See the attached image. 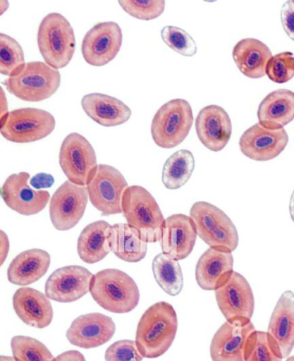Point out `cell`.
Masks as SVG:
<instances>
[{"mask_svg": "<svg viewBox=\"0 0 294 361\" xmlns=\"http://www.w3.org/2000/svg\"><path fill=\"white\" fill-rule=\"evenodd\" d=\"M161 35L162 40L173 51L187 57L195 56L198 50L196 42L184 30L176 26H165Z\"/></svg>", "mask_w": 294, "mask_h": 361, "instance_id": "d590c367", "label": "cell"}, {"mask_svg": "<svg viewBox=\"0 0 294 361\" xmlns=\"http://www.w3.org/2000/svg\"><path fill=\"white\" fill-rule=\"evenodd\" d=\"M37 44L45 63L57 70L67 67L76 45L71 23L60 13L46 16L38 29Z\"/></svg>", "mask_w": 294, "mask_h": 361, "instance_id": "277c9868", "label": "cell"}, {"mask_svg": "<svg viewBox=\"0 0 294 361\" xmlns=\"http://www.w3.org/2000/svg\"><path fill=\"white\" fill-rule=\"evenodd\" d=\"M196 132L200 141L209 150L219 152L226 147L232 134L229 114L219 106H208L199 112Z\"/></svg>", "mask_w": 294, "mask_h": 361, "instance_id": "d6986e66", "label": "cell"}, {"mask_svg": "<svg viewBox=\"0 0 294 361\" xmlns=\"http://www.w3.org/2000/svg\"><path fill=\"white\" fill-rule=\"evenodd\" d=\"M197 235L198 233L191 216L184 214L169 216L161 240L162 253L177 262L188 258L195 248Z\"/></svg>", "mask_w": 294, "mask_h": 361, "instance_id": "ffe728a7", "label": "cell"}, {"mask_svg": "<svg viewBox=\"0 0 294 361\" xmlns=\"http://www.w3.org/2000/svg\"><path fill=\"white\" fill-rule=\"evenodd\" d=\"M129 188L118 169L100 164L92 180L87 185L89 200L104 216L123 213V197Z\"/></svg>", "mask_w": 294, "mask_h": 361, "instance_id": "30bf717a", "label": "cell"}, {"mask_svg": "<svg viewBox=\"0 0 294 361\" xmlns=\"http://www.w3.org/2000/svg\"><path fill=\"white\" fill-rule=\"evenodd\" d=\"M288 132L281 129H269L255 123L242 135L240 149L246 157L255 161H268L283 152L288 145Z\"/></svg>", "mask_w": 294, "mask_h": 361, "instance_id": "9a60e30c", "label": "cell"}, {"mask_svg": "<svg viewBox=\"0 0 294 361\" xmlns=\"http://www.w3.org/2000/svg\"><path fill=\"white\" fill-rule=\"evenodd\" d=\"M122 44L123 32L117 23H99L87 31L81 52L89 65L103 67L115 59Z\"/></svg>", "mask_w": 294, "mask_h": 361, "instance_id": "7c38bea8", "label": "cell"}, {"mask_svg": "<svg viewBox=\"0 0 294 361\" xmlns=\"http://www.w3.org/2000/svg\"><path fill=\"white\" fill-rule=\"evenodd\" d=\"M286 361H294V356L290 357Z\"/></svg>", "mask_w": 294, "mask_h": 361, "instance_id": "7dc6e473", "label": "cell"}, {"mask_svg": "<svg viewBox=\"0 0 294 361\" xmlns=\"http://www.w3.org/2000/svg\"><path fill=\"white\" fill-rule=\"evenodd\" d=\"M56 118L49 111L22 108L0 119V132L7 141L30 143L47 137L56 128Z\"/></svg>", "mask_w": 294, "mask_h": 361, "instance_id": "ba28073f", "label": "cell"}, {"mask_svg": "<svg viewBox=\"0 0 294 361\" xmlns=\"http://www.w3.org/2000/svg\"><path fill=\"white\" fill-rule=\"evenodd\" d=\"M195 160L191 151H177L165 162L162 170V182L166 188L177 190L190 180L195 170Z\"/></svg>", "mask_w": 294, "mask_h": 361, "instance_id": "f546056e", "label": "cell"}, {"mask_svg": "<svg viewBox=\"0 0 294 361\" xmlns=\"http://www.w3.org/2000/svg\"><path fill=\"white\" fill-rule=\"evenodd\" d=\"M190 216L195 224L199 238L210 247L237 250L239 235L237 228L221 209L207 202L192 205Z\"/></svg>", "mask_w": 294, "mask_h": 361, "instance_id": "52a82bcc", "label": "cell"}, {"mask_svg": "<svg viewBox=\"0 0 294 361\" xmlns=\"http://www.w3.org/2000/svg\"><path fill=\"white\" fill-rule=\"evenodd\" d=\"M280 349L268 332L255 331L247 341L245 361H282Z\"/></svg>", "mask_w": 294, "mask_h": 361, "instance_id": "d6a6232c", "label": "cell"}, {"mask_svg": "<svg viewBox=\"0 0 294 361\" xmlns=\"http://www.w3.org/2000/svg\"><path fill=\"white\" fill-rule=\"evenodd\" d=\"M116 325L110 317L89 313L77 317L67 331V338L75 346L90 349L106 344L114 337Z\"/></svg>", "mask_w": 294, "mask_h": 361, "instance_id": "ac0fdd59", "label": "cell"}, {"mask_svg": "<svg viewBox=\"0 0 294 361\" xmlns=\"http://www.w3.org/2000/svg\"><path fill=\"white\" fill-rule=\"evenodd\" d=\"M111 225L100 220L88 224L80 233L77 251L81 261L94 264L102 261L111 252Z\"/></svg>", "mask_w": 294, "mask_h": 361, "instance_id": "83f0119b", "label": "cell"}, {"mask_svg": "<svg viewBox=\"0 0 294 361\" xmlns=\"http://www.w3.org/2000/svg\"><path fill=\"white\" fill-rule=\"evenodd\" d=\"M10 250L8 236L3 231H0V265H3Z\"/></svg>", "mask_w": 294, "mask_h": 361, "instance_id": "ab89813d", "label": "cell"}, {"mask_svg": "<svg viewBox=\"0 0 294 361\" xmlns=\"http://www.w3.org/2000/svg\"><path fill=\"white\" fill-rule=\"evenodd\" d=\"M104 358L106 361H142L145 357L135 341L121 340L108 348Z\"/></svg>", "mask_w": 294, "mask_h": 361, "instance_id": "74e56055", "label": "cell"}, {"mask_svg": "<svg viewBox=\"0 0 294 361\" xmlns=\"http://www.w3.org/2000/svg\"><path fill=\"white\" fill-rule=\"evenodd\" d=\"M54 178L48 174L39 173L36 178H33V185H36L37 188H47L53 184Z\"/></svg>", "mask_w": 294, "mask_h": 361, "instance_id": "b9f144b4", "label": "cell"}, {"mask_svg": "<svg viewBox=\"0 0 294 361\" xmlns=\"http://www.w3.org/2000/svg\"><path fill=\"white\" fill-rule=\"evenodd\" d=\"M283 359L291 355L294 348V293L286 290L278 298L268 329Z\"/></svg>", "mask_w": 294, "mask_h": 361, "instance_id": "cb8c5ba5", "label": "cell"}, {"mask_svg": "<svg viewBox=\"0 0 294 361\" xmlns=\"http://www.w3.org/2000/svg\"><path fill=\"white\" fill-rule=\"evenodd\" d=\"M259 123L269 129H281L294 120V92L286 89L269 93L259 106Z\"/></svg>", "mask_w": 294, "mask_h": 361, "instance_id": "4316f807", "label": "cell"}, {"mask_svg": "<svg viewBox=\"0 0 294 361\" xmlns=\"http://www.w3.org/2000/svg\"><path fill=\"white\" fill-rule=\"evenodd\" d=\"M60 165L68 180L85 186L94 178L98 163L94 147L78 133H71L64 139L60 150Z\"/></svg>", "mask_w": 294, "mask_h": 361, "instance_id": "9c48e42d", "label": "cell"}, {"mask_svg": "<svg viewBox=\"0 0 294 361\" xmlns=\"http://www.w3.org/2000/svg\"><path fill=\"white\" fill-rule=\"evenodd\" d=\"M61 76L57 69L45 62L26 63L18 75L9 77L5 85L11 94L28 102H40L55 94L61 85Z\"/></svg>", "mask_w": 294, "mask_h": 361, "instance_id": "5b68a950", "label": "cell"}, {"mask_svg": "<svg viewBox=\"0 0 294 361\" xmlns=\"http://www.w3.org/2000/svg\"><path fill=\"white\" fill-rule=\"evenodd\" d=\"M255 331L252 322L246 318L227 320L212 338V361H245L247 341Z\"/></svg>", "mask_w": 294, "mask_h": 361, "instance_id": "4fadbf2b", "label": "cell"}, {"mask_svg": "<svg viewBox=\"0 0 294 361\" xmlns=\"http://www.w3.org/2000/svg\"><path fill=\"white\" fill-rule=\"evenodd\" d=\"M81 106L89 118L104 127L121 126L133 115V111L123 101L99 92L85 95Z\"/></svg>", "mask_w": 294, "mask_h": 361, "instance_id": "603a6c76", "label": "cell"}, {"mask_svg": "<svg viewBox=\"0 0 294 361\" xmlns=\"http://www.w3.org/2000/svg\"><path fill=\"white\" fill-rule=\"evenodd\" d=\"M9 8V2L5 1V0H2L0 1V15H3L5 11L8 10Z\"/></svg>", "mask_w": 294, "mask_h": 361, "instance_id": "ee69618b", "label": "cell"}, {"mask_svg": "<svg viewBox=\"0 0 294 361\" xmlns=\"http://www.w3.org/2000/svg\"><path fill=\"white\" fill-rule=\"evenodd\" d=\"M53 361H86L81 353L75 350H71L63 353L58 355Z\"/></svg>", "mask_w": 294, "mask_h": 361, "instance_id": "60d3db41", "label": "cell"}, {"mask_svg": "<svg viewBox=\"0 0 294 361\" xmlns=\"http://www.w3.org/2000/svg\"><path fill=\"white\" fill-rule=\"evenodd\" d=\"M30 178V173L26 172L11 174L1 190L7 207L23 216H33L44 211L50 199L48 191L32 188Z\"/></svg>", "mask_w": 294, "mask_h": 361, "instance_id": "5bb4252c", "label": "cell"}, {"mask_svg": "<svg viewBox=\"0 0 294 361\" xmlns=\"http://www.w3.org/2000/svg\"><path fill=\"white\" fill-rule=\"evenodd\" d=\"M232 56L240 72L254 80L266 75L267 65L273 57L269 47L255 38L239 41L234 47Z\"/></svg>", "mask_w": 294, "mask_h": 361, "instance_id": "d4e9b609", "label": "cell"}, {"mask_svg": "<svg viewBox=\"0 0 294 361\" xmlns=\"http://www.w3.org/2000/svg\"><path fill=\"white\" fill-rule=\"evenodd\" d=\"M88 199L87 188L65 181L50 201L49 216L53 226L59 231L75 227L86 212Z\"/></svg>", "mask_w": 294, "mask_h": 361, "instance_id": "8fae6325", "label": "cell"}, {"mask_svg": "<svg viewBox=\"0 0 294 361\" xmlns=\"http://www.w3.org/2000/svg\"><path fill=\"white\" fill-rule=\"evenodd\" d=\"M0 361H16L13 357L10 356H1L0 357Z\"/></svg>", "mask_w": 294, "mask_h": 361, "instance_id": "bcb514c9", "label": "cell"}, {"mask_svg": "<svg viewBox=\"0 0 294 361\" xmlns=\"http://www.w3.org/2000/svg\"><path fill=\"white\" fill-rule=\"evenodd\" d=\"M24 50L14 38L0 34V73L13 77L25 67Z\"/></svg>", "mask_w": 294, "mask_h": 361, "instance_id": "1f68e13d", "label": "cell"}, {"mask_svg": "<svg viewBox=\"0 0 294 361\" xmlns=\"http://www.w3.org/2000/svg\"><path fill=\"white\" fill-rule=\"evenodd\" d=\"M192 123L191 104L183 99L170 100L157 111L152 120L154 142L161 149H173L188 137Z\"/></svg>", "mask_w": 294, "mask_h": 361, "instance_id": "8992f818", "label": "cell"}, {"mask_svg": "<svg viewBox=\"0 0 294 361\" xmlns=\"http://www.w3.org/2000/svg\"><path fill=\"white\" fill-rule=\"evenodd\" d=\"M118 3L131 17L146 21L159 18L166 6L164 0H125Z\"/></svg>", "mask_w": 294, "mask_h": 361, "instance_id": "e575fe53", "label": "cell"}, {"mask_svg": "<svg viewBox=\"0 0 294 361\" xmlns=\"http://www.w3.org/2000/svg\"><path fill=\"white\" fill-rule=\"evenodd\" d=\"M11 350L16 361H53L55 359L44 344L29 336H14L11 340Z\"/></svg>", "mask_w": 294, "mask_h": 361, "instance_id": "836d02e7", "label": "cell"}, {"mask_svg": "<svg viewBox=\"0 0 294 361\" xmlns=\"http://www.w3.org/2000/svg\"><path fill=\"white\" fill-rule=\"evenodd\" d=\"M234 258L226 248L209 247L197 263L195 276L201 289L216 290L229 281L233 271Z\"/></svg>", "mask_w": 294, "mask_h": 361, "instance_id": "44dd1931", "label": "cell"}, {"mask_svg": "<svg viewBox=\"0 0 294 361\" xmlns=\"http://www.w3.org/2000/svg\"><path fill=\"white\" fill-rule=\"evenodd\" d=\"M0 106H1V116H0V119H2L9 114L8 103H7L5 92H4L2 87L0 88Z\"/></svg>", "mask_w": 294, "mask_h": 361, "instance_id": "7bdbcfd3", "label": "cell"}, {"mask_svg": "<svg viewBox=\"0 0 294 361\" xmlns=\"http://www.w3.org/2000/svg\"><path fill=\"white\" fill-rule=\"evenodd\" d=\"M152 269L157 284L170 296H177L183 289V274L179 262L164 253L154 257Z\"/></svg>", "mask_w": 294, "mask_h": 361, "instance_id": "4dcf8cb0", "label": "cell"}, {"mask_svg": "<svg viewBox=\"0 0 294 361\" xmlns=\"http://www.w3.org/2000/svg\"><path fill=\"white\" fill-rule=\"evenodd\" d=\"M216 304L226 320H250L255 310L252 288L242 274L234 271L226 284L215 290Z\"/></svg>", "mask_w": 294, "mask_h": 361, "instance_id": "e0dca14e", "label": "cell"}, {"mask_svg": "<svg viewBox=\"0 0 294 361\" xmlns=\"http://www.w3.org/2000/svg\"><path fill=\"white\" fill-rule=\"evenodd\" d=\"M178 317L167 302H158L143 313L139 321L135 343L142 355L156 359L164 355L176 339Z\"/></svg>", "mask_w": 294, "mask_h": 361, "instance_id": "6da1fadb", "label": "cell"}, {"mask_svg": "<svg viewBox=\"0 0 294 361\" xmlns=\"http://www.w3.org/2000/svg\"><path fill=\"white\" fill-rule=\"evenodd\" d=\"M281 23L285 32L294 41V3L285 2L281 9Z\"/></svg>", "mask_w": 294, "mask_h": 361, "instance_id": "f35d334b", "label": "cell"}, {"mask_svg": "<svg viewBox=\"0 0 294 361\" xmlns=\"http://www.w3.org/2000/svg\"><path fill=\"white\" fill-rule=\"evenodd\" d=\"M13 308L21 321L30 327L47 328L53 320V308L49 298L39 290L23 287L15 293Z\"/></svg>", "mask_w": 294, "mask_h": 361, "instance_id": "7402d4cb", "label": "cell"}, {"mask_svg": "<svg viewBox=\"0 0 294 361\" xmlns=\"http://www.w3.org/2000/svg\"><path fill=\"white\" fill-rule=\"evenodd\" d=\"M94 274L80 266L61 267L46 282L45 293L49 300L71 302L80 300L90 292Z\"/></svg>", "mask_w": 294, "mask_h": 361, "instance_id": "2e32d148", "label": "cell"}, {"mask_svg": "<svg viewBox=\"0 0 294 361\" xmlns=\"http://www.w3.org/2000/svg\"><path fill=\"white\" fill-rule=\"evenodd\" d=\"M148 243L140 233L128 224L112 225L111 234V252L123 262L137 263L145 258Z\"/></svg>", "mask_w": 294, "mask_h": 361, "instance_id": "f1b7e54d", "label": "cell"}, {"mask_svg": "<svg viewBox=\"0 0 294 361\" xmlns=\"http://www.w3.org/2000/svg\"><path fill=\"white\" fill-rule=\"evenodd\" d=\"M123 214L146 243L161 242L166 222L159 204L148 190L140 185L128 188L123 197Z\"/></svg>", "mask_w": 294, "mask_h": 361, "instance_id": "3957f363", "label": "cell"}, {"mask_svg": "<svg viewBox=\"0 0 294 361\" xmlns=\"http://www.w3.org/2000/svg\"><path fill=\"white\" fill-rule=\"evenodd\" d=\"M49 266L50 255L48 252L34 248L22 252L14 258L7 271V276L14 285L29 286L44 277Z\"/></svg>", "mask_w": 294, "mask_h": 361, "instance_id": "484cf974", "label": "cell"}, {"mask_svg": "<svg viewBox=\"0 0 294 361\" xmlns=\"http://www.w3.org/2000/svg\"><path fill=\"white\" fill-rule=\"evenodd\" d=\"M266 75L274 82H288L294 77V54L291 52H283L271 58L267 65Z\"/></svg>", "mask_w": 294, "mask_h": 361, "instance_id": "8d00e7d4", "label": "cell"}, {"mask_svg": "<svg viewBox=\"0 0 294 361\" xmlns=\"http://www.w3.org/2000/svg\"><path fill=\"white\" fill-rule=\"evenodd\" d=\"M293 3H294V1H293Z\"/></svg>", "mask_w": 294, "mask_h": 361, "instance_id": "c3c4849f", "label": "cell"}, {"mask_svg": "<svg viewBox=\"0 0 294 361\" xmlns=\"http://www.w3.org/2000/svg\"><path fill=\"white\" fill-rule=\"evenodd\" d=\"M290 215H291V219L293 222L294 223V191L292 194L291 200H290Z\"/></svg>", "mask_w": 294, "mask_h": 361, "instance_id": "f6af8a7d", "label": "cell"}, {"mask_svg": "<svg viewBox=\"0 0 294 361\" xmlns=\"http://www.w3.org/2000/svg\"><path fill=\"white\" fill-rule=\"evenodd\" d=\"M90 293L100 307L115 314L133 312L140 300L137 283L118 269H104L94 274Z\"/></svg>", "mask_w": 294, "mask_h": 361, "instance_id": "7a4b0ae2", "label": "cell"}]
</instances>
